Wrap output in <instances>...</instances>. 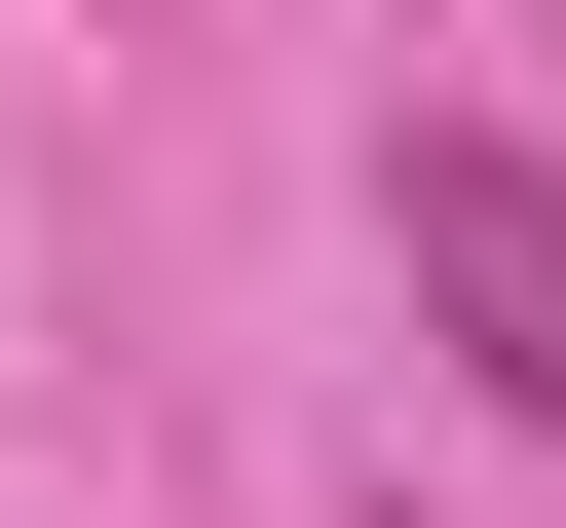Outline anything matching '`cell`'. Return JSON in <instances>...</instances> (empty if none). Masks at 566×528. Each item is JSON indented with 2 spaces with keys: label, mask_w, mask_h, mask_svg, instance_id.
Segmentation results:
<instances>
[{
  "label": "cell",
  "mask_w": 566,
  "mask_h": 528,
  "mask_svg": "<svg viewBox=\"0 0 566 528\" xmlns=\"http://www.w3.org/2000/svg\"><path fill=\"white\" fill-rule=\"evenodd\" d=\"M378 264H416V340L491 415H566V151L528 114H378Z\"/></svg>",
  "instance_id": "1"
}]
</instances>
